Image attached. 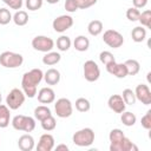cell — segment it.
<instances>
[{"label":"cell","instance_id":"obj_1","mask_svg":"<svg viewBox=\"0 0 151 151\" xmlns=\"http://www.w3.org/2000/svg\"><path fill=\"white\" fill-rule=\"evenodd\" d=\"M44 78V73L40 68H32L28 72H25L21 79V87L28 98H33L37 94V85L40 84V81Z\"/></svg>","mask_w":151,"mask_h":151},{"label":"cell","instance_id":"obj_2","mask_svg":"<svg viewBox=\"0 0 151 151\" xmlns=\"http://www.w3.org/2000/svg\"><path fill=\"white\" fill-rule=\"evenodd\" d=\"M72 140L77 146H80V147L90 146L94 142V132L91 127H84L74 132Z\"/></svg>","mask_w":151,"mask_h":151},{"label":"cell","instance_id":"obj_3","mask_svg":"<svg viewBox=\"0 0 151 151\" xmlns=\"http://www.w3.org/2000/svg\"><path fill=\"white\" fill-rule=\"evenodd\" d=\"M24 63V57L20 53L5 51L0 54V65L6 68H17Z\"/></svg>","mask_w":151,"mask_h":151},{"label":"cell","instance_id":"obj_4","mask_svg":"<svg viewBox=\"0 0 151 151\" xmlns=\"http://www.w3.org/2000/svg\"><path fill=\"white\" fill-rule=\"evenodd\" d=\"M12 126L18 131L32 132L35 129V120L29 116L18 114L12 119Z\"/></svg>","mask_w":151,"mask_h":151},{"label":"cell","instance_id":"obj_5","mask_svg":"<svg viewBox=\"0 0 151 151\" xmlns=\"http://www.w3.org/2000/svg\"><path fill=\"white\" fill-rule=\"evenodd\" d=\"M24 101H25V93L19 88L11 90L6 97V105L9 107V110H18L19 107L22 106Z\"/></svg>","mask_w":151,"mask_h":151},{"label":"cell","instance_id":"obj_6","mask_svg":"<svg viewBox=\"0 0 151 151\" xmlns=\"http://www.w3.org/2000/svg\"><path fill=\"white\" fill-rule=\"evenodd\" d=\"M103 41L107 46H110L112 48H118V47H120L124 44V38H123V35L118 31H116V29H107V31L104 32Z\"/></svg>","mask_w":151,"mask_h":151},{"label":"cell","instance_id":"obj_7","mask_svg":"<svg viewBox=\"0 0 151 151\" xmlns=\"http://www.w3.org/2000/svg\"><path fill=\"white\" fill-rule=\"evenodd\" d=\"M32 47L35 51L39 52H50L54 47V41L53 39L46 37V35H37L32 40Z\"/></svg>","mask_w":151,"mask_h":151},{"label":"cell","instance_id":"obj_8","mask_svg":"<svg viewBox=\"0 0 151 151\" xmlns=\"http://www.w3.org/2000/svg\"><path fill=\"white\" fill-rule=\"evenodd\" d=\"M54 111L59 118H68L73 112L71 100L67 98H59L54 104Z\"/></svg>","mask_w":151,"mask_h":151},{"label":"cell","instance_id":"obj_9","mask_svg":"<svg viewBox=\"0 0 151 151\" xmlns=\"http://www.w3.org/2000/svg\"><path fill=\"white\" fill-rule=\"evenodd\" d=\"M83 71H84V78L90 81V83H93V81H97L100 77V70H99V66L97 65L96 61L93 60H87L84 63V67H83Z\"/></svg>","mask_w":151,"mask_h":151},{"label":"cell","instance_id":"obj_10","mask_svg":"<svg viewBox=\"0 0 151 151\" xmlns=\"http://www.w3.org/2000/svg\"><path fill=\"white\" fill-rule=\"evenodd\" d=\"M72 25H73V18L71 15H67V14L57 17L52 22L53 29L55 32H59V33H63V32L67 31L68 28L72 27Z\"/></svg>","mask_w":151,"mask_h":151},{"label":"cell","instance_id":"obj_11","mask_svg":"<svg viewBox=\"0 0 151 151\" xmlns=\"http://www.w3.org/2000/svg\"><path fill=\"white\" fill-rule=\"evenodd\" d=\"M134 96L136 99L139 100L144 105H150L151 104V91L147 85L145 84H139L136 86L134 90Z\"/></svg>","mask_w":151,"mask_h":151},{"label":"cell","instance_id":"obj_12","mask_svg":"<svg viewBox=\"0 0 151 151\" xmlns=\"http://www.w3.org/2000/svg\"><path fill=\"white\" fill-rule=\"evenodd\" d=\"M105 66H106V71L110 74H112V76H114V77H117L119 79L125 78L127 76V71H126V67H125L124 63L118 64L116 61H112V63H110V64H107Z\"/></svg>","mask_w":151,"mask_h":151},{"label":"cell","instance_id":"obj_13","mask_svg":"<svg viewBox=\"0 0 151 151\" xmlns=\"http://www.w3.org/2000/svg\"><path fill=\"white\" fill-rule=\"evenodd\" d=\"M107 105L109 107L116 112V113H122L125 111V107H126V104L124 103L123 98L120 94H112L109 100H107Z\"/></svg>","mask_w":151,"mask_h":151},{"label":"cell","instance_id":"obj_14","mask_svg":"<svg viewBox=\"0 0 151 151\" xmlns=\"http://www.w3.org/2000/svg\"><path fill=\"white\" fill-rule=\"evenodd\" d=\"M54 147V138L50 133H44L40 136L39 143L37 145L38 151H51Z\"/></svg>","mask_w":151,"mask_h":151},{"label":"cell","instance_id":"obj_15","mask_svg":"<svg viewBox=\"0 0 151 151\" xmlns=\"http://www.w3.org/2000/svg\"><path fill=\"white\" fill-rule=\"evenodd\" d=\"M55 99V93L51 87H42L38 92V100L41 104H51Z\"/></svg>","mask_w":151,"mask_h":151},{"label":"cell","instance_id":"obj_16","mask_svg":"<svg viewBox=\"0 0 151 151\" xmlns=\"http://www.w3.org/2000/svg\"><path fill=\"white\" fill-rule=\"evenodd\" d=\"M18 146L21 151H32L34 149V138L26 133L18 139Z\"/></svg>","mask_w":151,"mask_h":151},{"label":"cell","instance_id":"obj_17","mask_svg":"<svg viewBox=\"0 0 151 151\" xmlns=\"http://www.w3.org/2000/svg\"><path fill=\"white\" fill-rule=\"evenodd\" d=\"M110 150H111V151H137L138 147H137L129 138L125 137L119 144L110 145Z\"/></svg>","mask_w":151,"mask_h":151},{"label":"cell","instance_id":"obj_18","mask_svg":"<svg viewBox=\"0 0 151 151\" xmlns=\"http://www.w3.org/2000/svg\"><path fill=\"white\" fill-rule=\"evenodd\" d=\"M44 80L47 85H57L60 81V72L57 68H48L44 73Z\"/></svg>","mask_w":151,"mask_h":151},{"label":"cell","instance_id":"obj_19","mask_svg":"<svg viewBox=\"0 0 151 151\" xmlns=\"http://www.w3.org/2000/svg\"><path fill=\"white\" fill-rule=\"evenodd\" d=\"M9 120H11V112H9V107L7 105L0 104V127L5 129L9 125Z\"/></svg>","mask_w":151,"mask_h":151},{"label":"cell","instance_id":"obj_20","mask_svg":"<svg viewBox=\"0 0 151 151\" xmlns=\"http://www.w3.org/2000/svg\"><path fill=\"white\" fill-rule=\"evenodd\" d=\"M73 46L77 51L79 52H85L88 50L90 47V40L85 37V35H78L74 41H73Z\"/></svg>","mask_w":151,"mask_h":151},{"label":"cell","instance_id":"obj_21","mask_svg":"<svg viewBox=\"0 0 151 151\" xmlns=\"http://www.w3.org/2000/svg\"><path fill=\"white\" fill-rule=\"evenodd\" d=\"M60 59H61L60 53L50 51V52H46V54L42 57V63L47 66H53V65L58 64L60 61Z\"/></svg>","mask_w":151,"mask_h":151},{"label":"cell","instance_id":"obj_22","mask_svg":"<svg viewBox=\"0 0 151 151\" xmlns=\"http://www.w3.org/2000/svg\"><path fill=\"white\" fill-rule=\"evenodd\" d=\"M12 20L14 21V24L17 26H25L27 22H28V14L26 11H22V9H19L14 13Z\"/></svg>","mask_w":151,"mask_h":151},{"label":"cell","instance_id":"obj_23","mask_svg":"<svg viewBox=\"0 0 151 151\" xmlns=\"http://www.w3.org/2000/svg\"><path fill=\"white\" fill-rule=\"evenodd\" d=\"M131 38L136 42H142L146 38V29L143 26H137L131 31Z\"/></svg>","mask_w":151,"mask_h":151},{"label":"cell","instance_id":"obj_24","mask_svg":"<svg viewBox=\"0 0 151 151\" xmlns=\"http://www.w3.org/2000/svg\"><path fill=\"white\" fill-rule=\"evenodd\" d=\"M87 31L91 35L97 37L103 32V22L100 20H92L87 25Z\"/></svg>","mask_w":151,"mask_h":151},{"label":"cell","instance_id":"obj_25","mask_svg":"<svg viewBox=\"0 0 151 151\" xmlns=\"http://www.w3.org/2000/svg\"><path fill=\"white\" fill-rule=\"evenodd\" d=\"M126 71H127V76H136L139 70H140V65L136 59H127L124 63Z\"/></svg>","mask_w":151,"mask_h":151},{"label":"cell","instance_id":"obj_26","mask_svg":"<svg viewBox=\"0 0 151 151\" xmlns=\"http://www.w3.org/2000/svg\"><path fill=\"white\" fill-rule=\"evenodd\" d=\"M51 114H52V113H51V110H50V107L46 106V105H39V106H37V107L34 109V117H35V119H38L39 122H41L42 119L47 118V117L51 116Z\"/></svg>","mask_w":151,"mask_h":151},{"label":"cell","instance_id":"obj_27","mask_svg":"<svg viewBox=\"0 0 151 151\" xmlns=\"http://www.w3.org/2000/svg\"><path fill=\"white\" fill-rule=\"evenodd\" d=\"M124 138H125V134L120 129H113V130L110 131V134H109V139L111 142L110 145L119 144Z\"/></svg>","mask_w":151,"mask_h":151},{"label":"cell","instance_id":"obj_28","mask_svg":"<svg viewBox=\"0 0 151 151\" xmlns=\"http://www.w3.org/2000/svg\"><path fill=\"white\" fill-rule=\"evenodd\" d=\"M120 120L125 126H133L137 122V117L134 113H132L130 111H124V112H122Z\"/></svg>","mask_w":151,"mask_h":151},{"label":"cell","instance_id":"obj_29","mask_svg":"<svg viewBox=\"0 0 151 151\" xmlns=\"http://www.w3.org/2000/svg\"><path fill=\"white\" fill-rule=\"evenodd\" d=\"M71 45H72V41H71L70 37H67V35H60L57 39V47L61 52H66L71 47Z\"/></svg>","mask_w":151,"mask_h":151},{"label":"cell","instance_id":"obj_30","mask_svg":"<svg viewBox=\"0 0 151 151\" xmlns=\"http://www.w3.org/2000/svg\"><path fill=\"white\" fill-rule=\"evenodd\" d=\"M40 124H41V127H42L45 131H52V130H54V129H55V126H57L55 118H54L52 114H51V116H48L47 118L42 119V120L40 122Z\"/></svg>","mask_w":151,"mask_h":151},{"label":"cell","instance_id":"obj_31","mask_svg":"<svg viewBox=\"0 0 151 151\" xmlns=\"http://www.w3.org/2000/svg\"><path fill=\"white\" fill-rule=\"evenodd\" d=\"M122 98L124 100V103L126 105H133L136 103V96H134V91H132L131 88H125L123 91V94H122Z\"/></svg>","mask_w":151,"mask_h":151},{"label":"cell","instance_id":"obj_32","mask_svg":"<svg viewBox=\"0 0 151 151\" xmlns=\"http://www.w3.org/2000/svg\"><path fill=\"white\" fill-rule=\"evenodd\" d=\"M138 21L142 24V26L150 28L151 27V11L150 9H145L144 12L140 13Z\"/></svg>","mask_w":151,"mask_h":151},{"label":"cell","instance_id":"obj_33","mask_svg":"<svg viewBox=\"0 0 151 151\" xmlns=\"http://www.w3.org/2000/svg\"><path fill=\"white\" fill-rule=\"evenodd\" d=\"M76 109L79 112H87L91 109V104L86 98H78L76 100Z\"/></svg>","mask_w":151,"mask_h":151},{"label":"cell","instance_id":"obj_34","mask_svg":"<svg viewBox=\"0 0 151 151\" xmlns=\"http://www.w3.org/2000/svg\"><path fill=\"white\" fill-rule=\"evenodd\" d=\"M12 14L7 8H0V25H7L12 20Z\"/></svg>","mask_w":151,"mask_h":151},{"label":"cell","instance_id":"obj_35","mask_svg":"<svg viewBox=\"0 0 151 151\" xmlns=\"http://www.w3.org/2000/svg\"><path fill=\"white\" fill-rule=\"evenodd\" d=\"M139 15H140V12H139V9L138 8H136V7H130V8H127V11H126V18L130 20V21H138V19H139Z\"/></svg>","mask_w":151,"mask_h":151},{"label":"cell","instance_id":"obj_36","mask_svg":"<svg viewBox=\"0 0 151 151\" xmlns=\"http://www.w3.org/2000/svg\"><path fill=\"white\" fill-rule=\"evenodd\" d=\"M99 59H100V61H101L104 65H107V64H110V63H112V61H116L113 54H112L110 51H103V52H100Z\"/></svg>","mask_w":151,"mask_h":151},{"label":"cell","instance_id":"obj_37","mask_svg":"<svg viewBox=\"0 0 151 151\" xmlns=\"http://www.w3.org/2000/svg\"><path fill=\"white\" fill-rule=\"evenodd\" d=\"M25 5L28 11H38L42 6V0H26Z\"/></svg>","mask_w":151,"mask_h":151},{"label":"cell","instance_id":"obj_38","mask_svg":"<svg viewBox=\"0 0 151 151\" xmlns=\"http://www.w3.org/2000/svg\"><path fill=\"white\" fill-rule=\"evenodd\" d=\"M97 1H98V0H74V2H76V5H77L78 9H79V8H80V9H86V8H88V7L93 6V5H96Z\"/></svg>","mask_w":151,"mask_h":151},{"label":"cell","instance_id":"obj_39","mask_svg":"<svg viewBox=\"0 0 151 151\" xmlns=\"http://www.w3.org/2000/svg\"><path fill=\"white\" fill-rule=\"evenodd\" d=\"M140 124L145 130H150L151 129V110H149L140 119Z\"/></svg>","mask_w":151,"mask_h":151},{"label":"cell","instance_id":"obj_40","mask_svg":"<svg viewBox=\"0 0 151 151\" xmlns=\"http://www.w3.org/2000/svg\"><path fill=\"white\" fill-rule=\"evenodd\" d=\"M7 6H9V8L12 9H20L22 7V0H2Z\"/></svg>","mask_w":151,"mask_h":151},{"label":"cell","instance_id":"obj_41","mask_svg":"<svg viewBox=\"0 0 151 151\" xmlns=\"http://www.w3.org/2000/svg\"><path fill=\"white\" fill-rule=\"evenodd\" d=\"M65 9L70 13H74L78 11V7L74 2V0H66L65 1Z\"/></svg>","mask_w":151,"mask_h":151},{"label":"cell","instance_id":"obj_42","mask_svg":"<svg viewBox=\"0 0 151 151\" xmlns=\"http://www.w3.org/2000/svg\"><path fill=\"white\" fill-rule=\"evenodd\" d=\"M132 4H133V7L139 9V8H144L147 5V0H132Z\"/></svg>","mask_w":151,"mask_h":151},{"label":"cell","instance_id":"obj_43","mask_svg":"<svg viewBox=\"0 0 151 151\" xmlns=\"http://www.w3.org/2000/svg\"><path fill=\"white\" fill-rule=\"evenodd\" d=\"M55 150H57V151H59V150H65V151H67V150H68V146L65 145V144H59V145L55 146Z\"/></svg>","mask_w":151,"mask_h":151},{"label":"cell","instance_id":"obj_44","mask_svg":"<svg viewBox=\"0 0 151 151\" xmlns=\"http://www.w3.org/2000/svg\"><path fill=\"white\" fill-rule=\"evenodd\" d=\"M48 4H51V5H54V4H58L60 0H46Z\"/></svg>","mask_w":151,"mask_h":151},{"label":"cell","instance_id":"obj_45","mask_svg":"<svg viewBox=\"0 0 151 151\" xmlns=\"http://www.w3.org/2000/svg\"><path fill=\"white\" fill-rule=\"evenodd\" d=\"M1 100H2V97H1V92H0V104H1Z\"/></svg>","mask_w":151,"mask_h":151}]
</instances>
